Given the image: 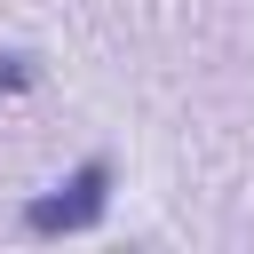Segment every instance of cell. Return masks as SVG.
Instances as JSON below:
<instances>
[{
    "mask_svg": "<svg viewBox=\"0 0 254 254\" xmlns=\"http://www.w3.org/2000/svg\"><path fill=\"white\" fill-rule=\"evenodd\" d=\"M103 198H111V159H79L56 190H40V198L24 206V230H32V238L87 230V222H103Z\"/></svg>",
    "mask_w": 254,
    "mask_h": 254,
    "instance_id": "obj_1",
    "label": "cell"
},
{
    "mask_svg": "<svg viewBox=\"0 0 254 254\" xmlns=\"http://www.w3.org/2000/svg\"><path fill=\"white\" fill-rule=\"evenodd\" d=\"M16 87H32V56H0V95H16Z\"/></svg>",
    "mask_w": 254,
    "mask_h": 254,
    "instance_id": "obj_2",
    "label": "cell"
}]
</instances>
